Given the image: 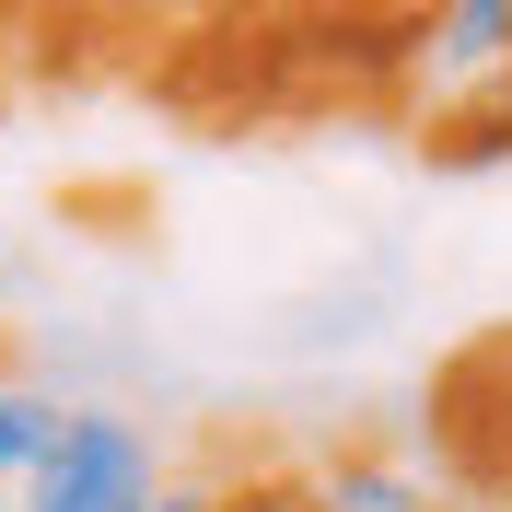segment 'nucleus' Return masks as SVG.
<instances>
[{
    "instance_id": "7",
    "label": "nucleus",
    "mask_w": 512,
    "mask_h": 512,
    "mask_svg": "<svg viewBox=\"0 0 512 512\" xmlns=\"http://www.w3.org/2000/svg\"><path fill=\"white\" fill-rule=\"evenodd\" d=\"M140 512H198V478H175V466H163V489H152Z\"/></svg>"
},
{
    "instance_id": "9",
    "label": "nucleus",
    "mask_w": 512,
    "mask_h": 512,
    "mask_svg": "<svg viewBox=\"0 0 512 512\" xmlns=\"http://www.w3.org/2000/svg\"><path fill=\"white\" fill-rule=\"evenodd\" d=\"M0 24H47V0H0Z\"/></svg>"
},
{
    "instance_id": "1",
    "label": "nucleus",
    "mask_w": 512,
    "mask_h": 512,
    "mask_svg": "<svg viewBox=\"0 0 512 512\" xmlns=\"http://www.w3.org/2000/svg\"><path fill=\"white\" fill-rule=\"evenodd\" d=\"M163 489V443L128 408H59V443L12 489V512H140Z\"/></svg>"
},
{
    "instance_id": "6",
    "label": "nucleus",
    "mask_w": 512,
    "mask_h": 512,
    "mask_svg": "<svg viewBox=\"0 0 512 512\" xmlns=\"http://www.w3.org/2000/svg\"><path fill=\"white\" fill-rule=\"evenodd\" d=\"M315 12H373V24H396V35H408V12H419V0H315Z\"/></svg>"
},
{
    "instance_id": "3",
    "label": "nucleus",
    "mask_w": 512,
    "mask_h": 512,
    "mask_svg": "<svg viewBox=\"0 0 512 512\" xmlns=\"http://www.w3.org/2000/svg\"><path fill=\"white\" fill-rule=\"evenodd\" d=\"M198 512H326V501H315L291 443H245L222 466H198Z\"/></svg>"
},
{
    "instance_id": "4",
    "label": "nucleus",
    "mask_w": 512,
    "mask_h": 512,
    "mask_svg": "<svg viewBox=\"0 0 512 512\" xmlns=\"http://www.w3.org/2000/svg\"><path fill=\"white\" fill-rule=\"evenodd\" d=\"M47 443H59V396H47V384H12V373H0V501H12L35 466H47Z\"/></svg>"
},
{
    "instance_id": "8",
    "label": "nucleus",
    "mask_w": 512,
    "mask_h": 512,
    "mask_svg": "<svg viewBox=\"0 0 512 512\" xmlns=\"http://www.w3.org/2000/svg\"><path fill=\"white\" fill-rule=\"evenodd\" d=\"M454 512H512V478H478V489H466Z\"/></svg>"
},
{
    "instance_id": "2",
    "label": "nucleus",
    "mask_w": 512,
    "mask_h": 512,
    "mask_svg": "<svg viewBox=\"0 0 512 512\" xmlns=\"http://www.w3.org/2000/svg\"><path fill=\"white\" fill-rule=\"evenodd\" d=\"M303 478H315L326 512H454V489L431 478L408 443H384V431H338V443H315Z\"/></svg>"
},
{
    "instance_id": "5",
    "label": "nucleus",
    "mask_w": 512,
    "mask_h": 512,
    "mask_svg": "<svg viewBox=\"0 0 512 512\" xmlns=\"http://www.w3.org/2000/svg\"><path fill=\"white\" fill-rule=\"evenodd\" d=\"M175 12H198V0H47V24H82V35H163Z\"/></svg>"
}]
</instances>
